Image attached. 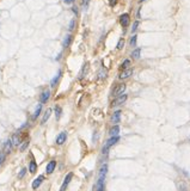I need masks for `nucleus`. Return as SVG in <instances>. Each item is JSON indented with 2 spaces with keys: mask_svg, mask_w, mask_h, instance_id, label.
<instances>
[{
  "mask_svg": "<svg viewBox=\"0 0 190 191\" xmlns=\"http://www.w3.org/2000/svg\"><path fill=\"white\" fill-rule=\"evenodd\" d=\"M55 167H56V161H55V160L49 161L48 165H47V167H45V173H47V174H52V173L54 172Z\"/></svg>",
  "mask_w": 190,
  "mask_h": 191,
  "instance_id": "ddd939ff",
  "label": "nucleus"
},
{
  "mask_svg": "<svg viewBox=\"0 0 190 191\" xmlns=\"http://www.w3.org/2000/svg\"><path fill=\"white\" fill-rule=\"evenodd\" d=\"M128 68H130V60H125L122 64H121V66H120V69H121V72L122 71H126V69H128Z\"/></svg>",
  "mask_w": 190,
  "mask_h": 191,
  "instance_id": "b1692460",
  "label": "nucleus"
},
{
  "mask_svg": "<svg viewBox=\"0 0 190 191\" xmlns=\"http://www.w3.org/2000/svg\"><path fill=\"white\" fill-rule=\"evenodd\" d=\"M75 29V19H71L70 24H68V30L70 31H73Z\"/></svg>",
  "mask_w": 190,
  "mask_h": 191,
  "instance_id": "7c9ffc66",
  "label": "nucleus"
},
{
  "mask_svg": "<svg viewBox=\"0 0 190 191\" xmlns=\"http://www.w3.org/2000/svg\"><path fill=\"white\" fill-rule=\"evenodd\" d=\"M52 111H53V110L50 109V108H49V109H48V110H47V111H45L44 115H43V117L41 118V124H44L45 122H47L48 119L50 118V115H52Z\"/></svg>",
  "mask_w": 190,
  "mask_h": 191,
  "instance_id": "6ab92c4d",
  "label": "nucleus"
},
{
  "mask_svg": "<svg viewBox=\"0 0 190 191\" xmlns=\"http://www.w3.org/2000/svg\"><path fill=\"white\" fill-rule=\"evenodd\" d=\"M5 160H6V154L1 151V152H0V166L5 163Z\"/></svg>",
  "mask_w": 190,
  "mask_h": 191,
  "instance_id": "473e14b6",
  "label": "nucleus"
},
{
  "mask_svg": "<svg viewBox=\"0 0 190 191\" xmlns=\"http://www.w3.org/2000/svg\"><path fill=\"white\" fill-rule=\"evenodd\" d=\"M72 11H73V12H74V15H78V9H77L75 6H73Z\"/></svg>",
  "mask_w": 190,
  "mask_h": 191,
  "instance_id": "58836bf2",
  "label": "nucleus"
},
{
  "mask_svg": "<svg viewBox=\"0 0 190 191\" xmlns=\"http://www.w3.org/2000/svg\"><path fill=\"white\" fill-rule=\"evenodd\" d=\"M74 1H75V0H63V2L67 4V5H72Z\"/></svg>",
  "mask_w": 190,
  "mask_h": 191,
  "instance_id": "4c0bfd02",
  "label": "nucleus"
},
{
  "mask_svg": "<svg viewBox=\"0 0 190 191\" xmlns=\"http://www.w3.org/2000/svg\"><path fill=\"white\" fill-rule=\"evenodd\" d=\"M44 181V177L43 176H40V177H37L36 179L32 182V189L34 190H36V189H38L40 186H41V184H42V182Z\"/></svg>",
  "mask_w": 190,
  "mask_h": 191,
  "instance_id": "2eb2a0df",
  "label": "nucleus"
},
{
  "mask_svg": "<svg viewBox=\"0 0 190 191\" xmlns=\"http://www.w3.org/2000/svg\"><path fill=\"white\" fill-rule=\"evenodd\" d=\"M126 91V84H118L116 85L115 87H114V90H112V96L116 98L118 96H122L123 94V92Z\"/></svg>",
  "mask_w": 190,
  "mask_h": 191,
  "instance_id": "f03ea898",
  "label": "nucleus"
},
{
  "mask_svg": "<svg viewBox=\"0 0 190 191\" xmlns=\"http://www.w3.org/2000/svg\"><path fill=\"white\" fill-rule=\"evenodd\" d=\"M121 116H122V111L121 110H116L112 115H111V122L114 124H118L121 122Z\"/></svg>",
  "mask_w": 190,
  "mask_h": 191,
  "instance_id": "1a4fd4ad",
  "label": "nucleus"
},
{
  "mask_svg": "<svg viewBox=\"0 0 190 191\" xmlns=\"http://www.w3.org/2000/svg\"><path fill=\"white\" fill-rule=\"evenodd\" d=\"M107 77H108V72H107V69H105V68L99 69V72H98V74H97V79H99V80H104Z\"/></svg>",
  "mask_w": 190,
  "mask_h": 191,
  "instance_id": "412c9836",
  "label": "nucleus"
},
{
  "mask_svg": "<svg viewBox=\"0 0 190 191\" xmlns=\"http://www.w3.org/2000/svg\"><path fill=\"white\" fill-rule=\"evenodd\" d=\"M178 189H179V191H188V186H187L185 183H179L178 184Z\"/></svg>",
  "mask_w": 190,
  "mask_h": 191,
  "instance_id": "2f4dec72",
  "label": "nucleus"
},
{
  "mask_svg": "<svg viewBox=\"0 0 190 191\" xmlns=\"http://www.w3.org/2000/svg\"><path fill=\"white\" fill-rule=\"evenodd\" d=\"M123 47H125V38H120L117 42V46H116V49H117V50H121Z\"/></svg>",
  "mask_w": 190,
  "mask_h": 191,
  "instance_id": "cd10ccee",
  "label": "nucleus"
},
{
  "mask_svg": "<svg viewBox=\"0 0 190 191\" xmlns=\"http://www.w3.org/2000/svg\"><path fill=\"white\" fill-rule=\"evenodd\" d=\"M120 23L123 27H127L129 25V15L128 13H123L120 17Z\"/></svg>",
  "mask_w": 190,
  "mask_h": 191,
  "instance_id": "f8f14e48",
  "label": "nucleus"
},
{
  "mask_svg": "<svg viewBox=\"0 0 190 191\" xmlns=\"http://www.w3.org/2000/svg\"><path fill=\"white\" fill-rule=\"evenodd\" d=\"M41 111H42V104H38L36 106V109H35V112H34V115H32V119H37L40 117V115H41Z\"/></svg>",
  "mask_w": 190,
  "mask_h": 191,
  "instance_id": "4be33fe9",
  "label": "nucleus"
},
{
  "mask_svg": "<svg viewBox=\"0 0 190 191\" xmlns=\"http://www.w3.org/2000/svg\"><path fill=\"white\" fill-rule=\"evenodd\" d=\"M105 190V179L98 178L96 184L93 185V191H104Z\"/></svg>",
  "mask_w": 190,
  "mask_h": 191,
  "instance_id": "39448f33",
  "label": "nucleus"
},
{
  "mask_svg": "<svg viewBox=\"0 0 190 191\" xmlns=\"http://www.w3.org/2000/svg\"><path fill=\"white\" fill-rule=\"evenodd\" d=\"M108 171H109V167H108V164H102L99 167V170H98V178H107V174H108Z\"/></svg>",
  "mask_w": 190,
  "mask_h": 191,
  "instance_id": "0eeeda50",
  "label": "nucleus"
},
{
  "mask_svg": "<svg viewBox=\"0 0 190 191\" xmlns=\"http://www.w3.org/2000/svg\"><path fill=\"white\" fill-rule=\"evenodd\" d=\"M91 0H82V6L84 9H87V6H89V4H90Z\"/></svg>",
  "mask_w": 190,
  "mask_h": 191,
  "instance_id": "f704fd0d",
  "label": "nucleus"
},
{
  "mask_svg": "<svg viewBox=\"0 0 190 191\" xmlns=\"http://www.w3.org/2000/svg\"><path fill=\"white\" fill-rule=\"evenodd\" d=\"M25 173H27V168H25V167H23V168L20 170V172H19V174H18V178H19V179L24 178V177H25Z\"/></svg>",
  "mask_w": 190,
  "mask_h": 191,
  "instance_id": "72a5a7b5",
  "label": "nucleus"
},
{
  "mask_svg": "<svg viewBox=\"0 0 190 191\" xmlns=\"http://www.w3.org/2000/svg\"><path fill=\"white\" fill-rule=\"evenodd\" d=\"M139 24H140V22H139V20H135V22L133 23V25H132V32H133V34H135L136 31H137Z\"/></svg>",
  "mask_w": 190,
  "mask_h": 191,
  "instance_id": "c756f323",
  "label": "nucleus"
},
{
  "mask_svg": "<svg viewBox=\"0 0 190 191\" xmlns=\"http://www.w3.org/2000/svg\"><path fill=\"white\" fill-rule=\"evenodd\" d=\"M29 143H30L29 140H24V141H22L20 145H19V147H18V149L20 151V152H24L27 147H29Z\"/></svg>",
  "mask_w": 190,
  "mask_h": 191,
  "instance_id": "a878e982",
  "label": "nucleus"
},
{
  "mask_svg": "<svg viewBox=\"0 0 190 191\" xmlns=\"http://www.w3.org/2000/svg\"><path fill=\"white\" fill-rule=\"evenodd\" d=\"M140 55H141V48H136L132 52V57L134 60H139L140 59Z\"/></svg>",
  "mask_w": 190,
  "mask_h": 191,
  "instance_id": "393cba45",
  "label": "nucleus"
},
{
  "mask_svg": "<svg viewBox=\"0 0 190 191\" xmlns=\"http://www.w3.org/2000/svg\"><path fill=\"white\" fill-rule=\"evenodd\" d=\"M140 18H141V7L137 10V13H136V19L139 20Z\"/></svg>",
  "mask_w": 190,
  "mask_h": 191,
  "instance_id": "c9c22d12",
  "label": "nucleus"
},
{
  "mask_svg": "<svg viewBox=\"0 0 190 191\" xmlns=\"http://www.w3.org/2000/svg\"><path fill=\"white\" fill-rule=\"evenodd\" d=\"M87 68H89V64H84V67H82V73H80V75H79V79H82V78H84V77L86 75Z\"/></svg>",
  "mask_w": 190,
  "mask_h": 191,
  "instance_id": "bb28decb",
  "label": "nucleus"
},
{
  "mask_svg": "<svg viewBox=\"0 0 190 191\" xmlns=\"http://www.w3.org/2000/svg\"><path fill=\"white\" fill-rule=\"evenodd\" d=\"M136 41H137V36H136V35H133V36L130 37V41H129V46H130V47H135Z\"/></svg>",
  "mask_w": 190,
  "mask_h": 191,
  "instance_id": "c85d7f7f",
  "label": "nucleus"
},
{
  "mask_svg": "<svg viewBox=\"0 0 190 191\" xmlns=\"http://www.w3.org/2000/svg\"><path fill=\"white\" fill-rule=\"evenodd\" d=\"M66 140H67V133H66V131H62V133H60V134L56 136L55 142H56V145L61 146L66 142Z\"/></svg>",
  "mask_w": 190,
  "mask_h": 191,
  "instance_id": "9d476101",
  "label": "nucleus"
},
{
  "mask_svg": "<svg viewBox=\"0 0 190 191\" xmlns=\"http://www.w3.org/2000/svg\"><path fill=\"white\" fill-rule=\"evenodd\" d=\"M118 141H120V136H114V137H109L105 142V145L103 146L102 148V154L103 155H108L109 153V149L112 147L114 145H116Z\"/></svg>",
  "mask_w": 190,
  "mask_h": 191,
  "instance_id": "f257e3e1",
  "label": "nucleus"
},
{
  "mask_svg": "<svg viewBox=\"0 0 190 191\" xmlns=\"http://www.w3.org/2000/svg\"><path fill=\"white\" fill-rule=\"evenodd\" d=\"M61 56H62V54L60 53V54H59V55H57V56H56V61H59V60L61 59Z\"/></svg>",
  "mask_w": 190,
  "mask_h": 191,
  "instance_id": "ea45409f",
  "label": "nucleus"
},
{
  "mask_svg": "<svg viewBox=\"0 0 190 191\" xmlns=\"http://www.w3.org/2000/svg\"><path fill=\"white\" fill-rule=\"evenodd\" d=\"M127 98H128L127 94H122V96H118V97H116V98H114L112 103H111V106L115 108V106H120V105L125 104V103L127 102Z\"/></svg>",
  "mask_w": 190,
  "mask_h": 191,
  "instance_id": "7ed1b4c3",
  "label": "nucleus"
},
{
  "mask_svg": "<svg viewBox=\"0 0 190 191\" xmlns=\"http://www.w3.org/2000/svg\"><path fill=\"white\" fill-rule=\"evenodd\" d=\"M73 178V172H70L66 174V177H65V179H63L62 182V185L60 186V191H66L67 190V188H68V185H70V183L72 181Z\"/></svg>",
  "mask_w": 190,
  "mask_h": 191,
  "instance_id": "20e7f679",
  "label": "nucleus"
},
{
  "mask_svg": "<svg viewBox=\"0 0 190 191\" xmlns=\"http://www.w3.org/2000/svg\"><path fill=\"white\" fill-rule=\"evenodd\" d=\"M72 39H73V36L71 35V34L66 35V37H65V39H63V42H62L63 48H67V47H70V44L72 43Z\"/></svg>",
  "mask_w": 190,
  "mask_h": 191,
  "instance_id": "a211bd4d",
  "label": "nucleus"
},
{
  "mask_svg": "<svg viewBox=\"0 0 190 191\" xmlns=\"http://www.w3.org/2000/svg\"><path fill=\"white\" fill-rule=\"evenodd\" d=\"M109 4H110V6H115L117 4V0H109Z\"/></svg>",
  "mask_w": 190,
  "mask_h": 191,
  "instance_id": "e433bc0d",
  "label": "nucleus"
},
{
  "mask_svg": "<svg viewBox=\"0 0 190 191\" xmlns=\"http://www.w3.org/2000/svg\"><path fill=\"white\" fill-rule=\"evenodd\" d=\"M12 149H13L12 141H11V139H7V140L5 141V143L2 145V152L7 155V154H10V153L12 152Z\"/></svg>",
  "mask_w": 190,
  "mask_h": 191,
  "instance_id": "423d86ee",
  "label": "nucleus"
},
{
  "mask_svg": "<svg viewBox=\"0 0 190 191\" xmlns=\"http://www.w3.org/2000/svg\"><path fill=\"white\" fill-rule=\"evenodd\" d=\"M11 141H12V145H13V147H19V145H20V136H19L18 134H15V135H12V137H11Z\"/></svg>",
  "mask_w": 190,
  "mask_h": 191,
  "instance_id": "f3484780",
  "label": "nucleus"
},
{
  "mask_svg": "<svg viewBox=\"0 0 190 191\" xmlns=\"http://www.w3.org/2000/svg\"><path fill=\"white\" fill-rule=\"evenodd\" d=\"M144 1H145V0H139V4H140V2H144Z\"/></svg>",
  "mask_w": 190,
  "mask_h": 191,
  "instance_id": "a19ab883",
  "label": "nucleus"
},
{
  "mask_svg": "<svg viewBox=\"0 0 190 191\" xmlns=\"http://www.w3.org/2000/svg\"><path fill=\"white\" fill-rule=\"evenodd\" d=\"M29 172L31 173V174L37 172V164L36 161H35V159H31L30 163H29Z\"/></svg>",
  "mask_w": 190,
  "mask_h": 191,
  "instance_id": "dca6fc26",
  "label": "nucleus"
},
{
  "mask_svg": "<svg viewBox=\"0 0 190 191\" xmlns=\"http://www.w3.org/2000/svg\"><path fill=\"white\" fill-rule=\"evenodd\" d=\"M133 68H128L126 71H122V72L120 73V75H118V79L120 80H126L128 78H130L132 75H133Z\"/></svg>",
  "mask_w": 190,
  "mask_h": 191,
  "instance_id": "6e6552de",
  "label": "nucleus"
},
{
  "mask_svg": "<svg viewBox=\"0 0 190 191\" xmlns=\"http://www.w3.org/2000/svg\"><path fill=\"white\" fill-rule=\"evenodd\" d=\"M54 110H55V118H56V121H59L60 117H61V115H62V108L59 106V105H56L54 108Z\"/></svg>",
  "mask_w": 190,
  "mask_h": 191,
  "instance_id": "5701e85b",
  "label": "nucleus"
},
{
  "mask_svg": "<svg viewBox=\"0 0 190 191\" xmlns=\"http://www.w3.org/2000/svg\"><path fill=\"white\" fill-rule=\"evenodd\" d=\"M60 78H61V71H59L57 74H56L54 78L52 79V81H50V86H52V87H55V86L57 85L59 80H60Z\"/></svg>",
  "mask_w": 190,
  "mask_h": 191,
  "instance_id": "aec40b11",
  "label": "nucleus"
},
{
  "mask_svg": "<svg viewBox=\"0 0 190 191\" xmlns=\"http://www.w3.org/2000/svg\"><path fill=\"white\" fill-rule=\"evenodd\" d=\"M118 134H120V126L118 124H115L110 128V130H109V136L110 137L118 136Z\"/></svg>",
  "mask_w": 190,
  "mask_h": 191,
  "instance_id": "4468645a",
  "label": "nucleus"
},
{
  "mask_svg": "<svg viewBox=\"0 0 190 191\" xmlns=\"http://www.w3.org/2000/svg\"><path fill=\"white\" fill-rule=\"evenodd\" d=\"M49 98H50V91L49 90H45L40 96V104H45L49 100Z\"/></svg>",
  "mask_w": 190,
  "mask_h": 191,
  "instance_id": "9b49d317",
  "label": "nucleus"
}]
</instances>
